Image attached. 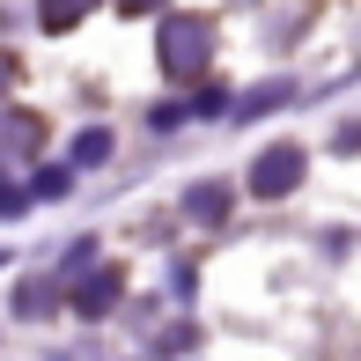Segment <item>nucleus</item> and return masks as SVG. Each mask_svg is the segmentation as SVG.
<instances>
[{
  "label": "nucleus",
  "mask_w": 361,
  "mask_h": 361,
  "mask_svg": "<svg viewBox=\"0 0 361 361\" xmlns=\"http://www.w3.org/2000/svg\"><path fill=\"white\" fill-rule=\"evenodd\" d=\"M207 44H214V37H207V23H185V15H177V23L162 30V67H170L177 81L200 74V67H207Z\"/></svg>",
  "instance_id": "nucleus-1"
},
{
  "label": "nucleus",
  "mask_w": 361,
  "mask_h": 361,
  "mask_svg": "<svg viewBox=\"0 0 361 361\" xmlns=\"http://www.w3.org/2000/svg\"><path fill=\"white\" fill-rule=\"evenodd\" d=\"M295 177H302V155H295V147H273V155L251 170V192L258 200H281V192H295Z\"/></svg>",
  "instance_id": "nucleus-2"
},
{
  "label": "nucleus",
  "mask_w": 361,
  "mask_h": 361,
  "mask_svg": "<svg viewBox=\"0 0 361 361\" xmlns=\"http://www.w3.org/2000/svg\"><path fill=\"white\" fill-rule=\"evenodd\" d=\"M111 302H118V273H96V281H81V295H74L81 317H104Z\"/></svg>",
  "instance_id": "nucleus-3"
},
{
  "label": "nucleus",
  "mask_w": 361,
  "mask_h": 361,
  "mask_svg": "<svg viewBox=\"0 0 361 361\" xmlns=\"http://www.w3.org/2000/svg\"><path fill=\"white\" fill-rule=\"evenodd\" d=\"M81 8H89V0H44V30H67V23H81Z\"/></svg>",
  "instance_id": "nucleus-4"
},
{
  "label": "nucleus",
  "mask_w": 361,
  "mask_h": 361,
  "mask_svg": "<svg viewBox=\"0 0 361 361\" xmlns=\"http://www.w3.org/2000/svg\"><path fill=\"white\" fill-rule=\"evenodd\" d=\"M96 155H111V133H81L74 140V162H96Z\"/></svg>",
  "instance_id": "nucleus-5"
},
{
  "label": "nucleus",
  "mask_w": 361,
  "mask_h": 361,
  "mask_svg": "<svg viewBox=\"0 0 361 361\" xmlns=\"http://www.w3.org/2000/svg\"><path fill=\"white\" fill-rule=\"evenodd\" d=\"M126 8H162V0H126Z\"/></svg>",
  "instance_id": "nucleus-6"
}]
</instances>
